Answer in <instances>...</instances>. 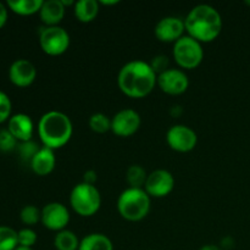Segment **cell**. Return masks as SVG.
Returning <instances> with one entry per match:
<instances>
[{
	"instance_id": "cell-15",
	"label": "cell",
	"mask_w": 250,
	"mask_h": 250,
	"mask_svg": "<svg viewBox=\"0 0 250 250\" xmlns=\"http://www.w3.org/2000/svg\"><path fill=\"white\" fill-rule=\"evenodd\" d=\"M7 129L19 143L32 141L34 125L31 117L26 114H15L9 119Z\"/></svg>"
},
{
	"instance_id": "cell-1",
	"label": "cell",
	"mask_w": 250,
	"mask_h": 250,
	"mask_svg": "<svg viewBox=\"0 0 250 250\" xmlns=\"http://www.w3.org/2000/svg\"><path fill=\"white\" fill-rule=\"evenodd\" d=\"M117 83L125 95L141 99L153 92L158 84V75L149 62L142 60L129 61L120 70Z\"/></svg>"
},
{
	"instance_id": "cell-24",
	"label": "cell",
	"mask_w": 250,
	"mask_h": 250,
	"mask_svg": "<svg viewBox=\"0 0 250 250\" xmlns=\"http://www.w3.org/2000/svg\"><path fill=\"white\" fill-rule=\"evenodd\" d=\"M17 247V232L11 227L0 226V250H15Z\"/></svg>"
},
{
	"instance_id": "cell-14",
	"label": "cell",
	"mask_w": 250,
	"mask_h": 250,
	"mask_svg": "<svg viewBox=\"0 0 250 250\" xmlns=\"http://www.w3.org/2000/svg\"><path fill=\"white\" fill-rule=\"evenodd\" d=\"M37 77V70L31 61L19 59L14 61L9 68V78L16 87L24 88L31 85Z\"/></svg>"
},
{
	"instance_id": "cell-30",
	"label": "cell",
	"mask_w": 250,
	"mask_h": 250,
	"mask_svg": "<svg viewBox=\"0 0 250 250\" xmlns=\"http://www.w3.org/2000/svg\"><path fill=\"white\" fill-rule=\"evenodd\" d=\"M151 68L154 70V72L156 75H160V73L165 72L166 70H168V59L165 55H158L153 59V61L150 62Z\"/></svg>"
},
{
	"instance_id": "cell-22",
	"label": "cell",
	"mask_w": 250,
	"mask_h": 250,
	"mask_svg": "<svg viewBox=\"0 0 250 250\" xmlns=\"http://www.w3.org/2000/svg\"><path fill=\"white\" fill-rule=\"evenodd\" d=\"M148 173L141 165H131L126 171V181L129 188H144Z\"/></svg>"
},
{
	"instance_id": "cell-25",
	"label": "cell",
	"mask_w": 250,
	"mask_h": 250,
	"mask_svg": "<svg viewBox=\"0 0 250 250\" xmlns=\"http://www.w3.org/2000/svg\"><path fill=\"white\" fill-rule=\"evenodd\" d=\"M41 146L36 143L34 141H28V142H22L19 143L16 150L19 153L20 159L24 163L31 164V161L33 160V158L36 156V154L38 153Z\"/></svg>"
},
{
	"instance_id": "cell-20",
	"label": "cell",
	"mask_w": 250,
	"mask_h": 250,
	"mask_svg": "<svg viewBox=\"0 0 250 250\" xmlns=\"http://www.w3.org/2000/svg\"><path fill=\"white\" fill-rule=\"evenodd\" d=\"M78 250H114V246L105 234L90 233L82 238Z\"/></svg>"
},
{
	"instance_id": "cell-36",
	"label": "cell",
	"mask_w": 250,
	"mask_h": 250,
	"mask_svg": "<svg viewBox=\"0 0 250 250\" xmlns=\"http://www.w3.org/2000/svg\"><path fill=\"white\" fill-rule=\"evenodd\" d=\"M247 4H248V5H250V1H247Z\"/></svg>"
},
{
	"instance_id": "cell-34",
	"label": "cell",
	"mask_w": 250,
	"mask_h": 250,
	"mask_svg": "<svg viewBox=\"0 0 250 250\" xmlns=\"http://www.w3.org/2000/svg\"><path fill=\"white\" fill-rule=\"evenodd\" d=\"M117 0H114V1H104V0H103V1H100L99 4H102V5H116L117 4Z\"/></svg>"
},
{
	"instance_id": "cell-19",
	"label": "cell",
	"mask_w": 250,
	"mask_h": 250,
	"mask_svg": "<svg viewBox=\"0 0 250 250\" xmlns=\"http://www.w3.org/2000/svg\"><path fill=\"white\" fill-rule=\"evenodd\" d=\"M43 0H7L6 6L12 12L21 16H31L42 9Z\"/></svg>"
},
{
	"instance_id": "cell-12",
	"label": "cell",
	"mask_w": 250,
	"mask_h": 250,
	"mask_svg": "<svg viewBox=\"0 0 250 250\" xmlns=\"http://www.w3.org/2000/svg\"><path fill=\"white\" fill-rule=\"evenodd\" d=\"M158 85L168 95H181L189 87V80L185 71L180 68H168L158 75Z\"/></svg>"
},
{
	"instance_id": "cell-5",
	"label": "cell",
	"mask_w": 250,
	"mask_h": 250,
	"mask_svg": "<svg viewBox=\"0 0 250 250\" xmlns=\"http://www.w3.org/2000/svg\"><path fill=\"white\" fill-rule=\"evenodd\" d=\"M70 204L80 216L89 217L98 212L102 205V197L95 186L78 183L70 194Z\"/></svg>"
},
{
	"instance_id": "cell-27",
	"label": "cell",
	"mask_w": 250,
	"mask_h": 250,
	"mask_svg": "<svg viewBox=\"0 0 250 250\" xmlns=\"http://www.w3.org/2000/svg\"><path fill=\"white\" fill-rule=\"evenodd\" d=\"M17 146H19V142L10 133L9 129H0V151L9 153L16 149Z\"/></svg>"
},
{
	"instance_id": "cell-8",
	"label": "cell",
	"mask_w": 250,
	"mask_h": 250,
	"mask_svg": "<svg viewBox=\"0 0 250 250\" xmlns=\"http://www.w3.org/2000/svg\"><path fill=\"white\" fill-rule=\"evenodd\" d=\"M166 142L172 150L188 153L197 146V133L185 125H175L166 133Z\"/></svg>"
},
{
	"instance_id": "cell-11",
	"label": "cell",
	"mask_w": 250,
	"mask_h": 250,
	"mask_svg": "<svg viewBox=\"0 0 250 250\" xmlns=\"http://www.w3.org/2000/svg\"><path fill=\"white\" fill-rule=\"evenodd\" d=\"M41 221L50 231H63L70 222V212L61 203H49L42 209Z\"/></svg>"
},
{
	"instance_id": "cell-17",
	"label": "cell",
	"mask_w": 250,
	"mask_h": 250,
	"mask_svg": "<svg viewBox=\"0 0 250 250\" xmlns=\"http://www.w3.org/2000/svg\"><path fill=\"white\" fill-rule=\"evenodd\" d=\"M65 9L66 7L63 6L61 0H48L43 1L39 16L45 27L59 26L65 16Z\"/></svg>"
},
{
	"instance_id": "cell-7",
	"label": "cell",
	"mask_w": 250,
	"mask_h": 250,
	"mask_svg": "<svg viewBox=\"0 0 250 250\" xmlns=\"http://www.w3.org/2000/svg\"><path fill=\"white\" fill-rule=\"evenodd\" d=\"M42 50L50 56L62 55L70 46V36L60 26L44 27L39 34Z\"/></svg>"
},
{
	"instance_id": "cell-29",
	"label": "cell",
	"mask_w": 250,
	"mask_h": 250,
	"mask_svg": "<svg viewBox=\"0 0 250 250\" xmlns=\"http://www.w3.org/2000/svg\"><path fill=\"white\" fill-rule=\"evenodd\" d=\"M11 110L12 104L9 95L0 90V124L9 121V119L11 117Z\"/></svg>"
},
{
	"instance_id": "cell-33",
	"label": "cell",
	"mask_w": 250,
	"mask_h": 250,
	"mask_svg": "<svg viewBox=\"0 0 250 250\" xmlns=\"http://www.w3.org/2000/svg\"><path fill=\"white\" fill-rule=\"evenodd\" d=\"M199 250H222L221 247L214 246V244H207V246H203Z\"/></svg>"
},
{
	"instance_id": "cell-16",
	"label": "cell",
	"mask_w": 250,
	"mask_h": 250,
	"mask_svg": "<svg viewBox=\"0 0 250 250\" xmlns=\"http://www.w3.org/2000/svg\"><path fill=\"white\" fill-rule=\"evenodd\" d=\"M56 165L55 153L53 149H49L46 146H42L38 153L31 161L32 171L38 176H48L54 171Z\"/></svg>"
},
{
	"instance_id": "cell-4",
	"label": "cell",
	"mask_w": 250,
	"mask_h": 250,
	"mask_svg": "<svg viewBox=\"0 0 250 250\" xmlns=\"http://www.w3.org/2000/svg\"><path fill=\"white\" fill-rule=\"evenodd\" d=\"M117 210L127 221H141L150 211V197L144 188H127L117 199Z\"/></svg>"
},
{
	"instance_id": "cell-28",
	"label": "cell",
	"mask_w": 250,
	"mask_h": 250,
	"mask_svg": "<svg viewBox=\"0 0 250 250\" xmlns=\"http://www.w3.org/2000/svg\"><path fill=\"white\" fill-rule=\"evenodd\" d=\"M17 239H19V246L32 248L37 242V233L32 229H22L17 232Z\"/></svg>"
},
{
	"instance_id": "cell-23",
	"label": "cell",
	"mask_w": 250,
	"mask_h": 250,
	"mask_svg": "<svg viewBox=\"0 0 250 250\" xmlns=\"http://www.w3.org/2000/svg\"><path fill=\"white\" fill-rule=\"evenodd\" d=\"M90 129L95 133H106V132L111 131V119L106 116L103 112H95L92 116L89 117V121H88Z\"/></svg>"
},
{
	"instance_id": "cell-21",
	"label": "cell",
	"mask_w": 250,
	"mask_h": 250,
	"mask_svg": "<svg viewBox=\"0 0 250 250\" xmlns=\"http://www.w3.org/2000/svg\"><path fill=\"white\" fill-rule=\"evenodd\" d=\"M81 241L72 231L63 229L56 233L54 246L58 250H78Z\"/></svg>"
},
{
	"instance_id": "cell-35",
	"label": "cell",
	"mask_w": 250,
	"mask_h": 250,
	"mask_svg": "<svg viewBox=\"0 0 250 250\" xmlns=\"http://www.w3.org/2000/svg\"><path fill=\"white\" fill-rule=\"evenodd\" d=\"M15 250H33V249H32V248H27V247H21V246H19Z\"/></svg>"
},
{
	"instance_id": "cell-18",
	"label": "cell",
	"mask_w": 250,
	"mask_h": 250,
	"mask_svg": "<svg viewBox=\"0 0 250 250\" xmlns=\"http://www.w3.org/2000/svg\"><path fill=\"white\" fill-rule=\"evenodd\" d=\"M99 1L97 0H80L75 4L76 19L83 23H89L94 21L99 14Z\"/></svg>"
},
{
	"instance_id": "cell-3",
	"label": "cell",
	"mask_w": 250,
	"mask_h": 250,
	"mask_svg": "<svg viewBox=\"0 0 250 250\" xmlns=\"http://www.w3.org/2000/svg\"><path fill=\"white\" fill-rule=\"evenodd\" d=\"M73 126L70 117L61 111H48L38 122V134L43 146L49 149L62 148L70 142Z\"/></svg>"
},
{
	"instance_id": "cell-32",
	"label": "cell",
	"mask_w": 250,
	"mask_h": 250,
	"mask_svg": "<svg viewBox=\"0 0 250 250\" xmlns=\"http://www.w3.org/2000/svg\"><path fill=\"white\" fill-rule=\"evenodd\" d=\"M6 21H7V7L6 5H4L1 1H0V28H2V27L6 24Z\"/></svg>"
},
{
	"instance_id": "cell-6",
	"label": "cell",
	"mask_w": 250,
	"mask_h": 250,
	"mask_svg": "<svg viewBox=\"0 0 250 250\" xmlns=\"http://www.w3.org/2000/svg\"><path fill=\"white\" fill-rule=\"evenodd\" d=\"M173 58L176 63L181 68L185 70H193L197 68L204 59V50H203L202 43L195 41L194 38L183 36L173 44Z\"/></svg>"
},
{
	"instance_id": "cell-31",
	"label": "cell",
	"mask_w": 250,
	"mask_h": 250,
	"mask_svg": "<svg viewBox=\"0 0 250 250\" xmlns=\"http://www.w3.org/2000/svg\"><path fill=\"white\" fill-rule=\"evenodd\" d=\"M98 181V175L94 170H87L83 175V183H87V185L94 186L95 182Z\"/></svg>"
},
{
	"instance_id": "cell-9",
	"label": "cell",
	"mask_w": 250,
	"mask_h": 250,
	"mask_svg": "<svg viewBox=\"0 0 250 250\" xmlns=\"http://www.w3.org/2000/svg\"><path fill=\"white\" fill-rule=\"evenodd\" d=\"M175 188V178L172 173L167 170L153 171L149 173L146 178L144 190L149 194V197L153 198H164L167 197Z\"/></svg>"
},
{
	"instance_id": "cell-2",
	"label": "cell",
	"mask_w": 250,
	"mask_h": 250,
	"mask_svg": "<svg viewBox=\"0 0 250 250\" xmlns=\"http://www.w3.org/2000/svg\"><path fill=\"white\" fill-rule=\"evenodd\" d=\"M186 32L199 43H210L222 31V19L215 7L200 4L193 7L185 19Z\"/></svg>"
},
{
	"instance_id": "cell-26",
	"label": "cell",
	"mask_w": 250,
	"mask_h": 250,
	"mask_svg": "<svg viewBox=\"0 0 250 250\" xmlns=\"http://www.w3.org/2000/svg\"><path fill=\"white\" fill-rule=\"evenodd\" d=\"M20 219L27 226H34L42 220V210L34 205H26L20 212Z\"/></svg>"
},
{
	"instance_id": "cell-13",
	"label": "cell",
	"mask_w": 250,
	"mask_h": 250,
	"mask_svg": "<svg viewBox=\"0 0 250 250\" xmlns=\"http://www.w3.org/2000/svg\"><path fill=\"white\" fill-rule=\"evenodd\" d=\"M185 21L180 17L167 16L161 19L156 23L154 33L155 37L163 43H173L175 44L178 39L185 36Z\"/></svg>"
},
{
	"instance_id": "cell-10",
	"label": "cell",
	"mask_w": 250,
	"mask_h": 250,
	"mask_svg": "<svg viewBox=\"0 0 250 250\" xmlns=\"http://www.w3.org/2000/svg\"><path fill=\"white\" fill-rule=\"evenodd\" d=\"M142 124L141 116L136 110H120L111 119V131L117 137L127 138L136 133Z\"/></svg>"
}]
</instances>
